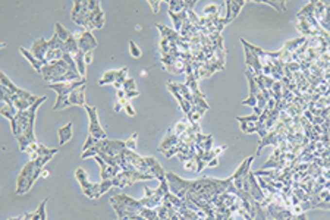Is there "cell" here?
Wrapping results in <instances>:
<instances>
[{"label": "cell", "mask_w": 330, "mask_h": 220, "mask_svg": "<svg viewBox=\"0 0 330 220\" xmlns=\"http://www.w3.org/2000/svg\"><path fill=\"white\" fill-rule=\"evenodd\" d=\"M49 173H50L49 170L43 169V172H41V178H44V179H46V178H49Z\"/></svg>", "instance_id": "obj_53"}, {"label": "cell", "mask_w": 330, "mask_h": 220, "mask_svg": "<svg viewBox=\"0 0 330 220\" xmlns=\"http://www.w3.org/2000/svg\"><path fill=\"white\" fill-rule=\"evenodd\" d=\"M47 51H49V41H46L44 38L35 40V41L33 43V46H31V53H33L40 62H43L44 65H47V60H46Z\"/></svg>", "instance_id": "obj_17"}, {"label": "cell", "mask_w": 330, "mask_h": 220, "mask_svg": "<svg viewBox=\"0 0 330 220\" xmlns=\"http://www.w3.org/2000/svg\"><path fill=\"white\" fill-rule=\"evenodd\" d=\"M94 142H96V138H94V136H91V135H88V136H87V142L84 144V147H82V150L87 152V150L90 149V147H91Z\"/></svg>", "instance_id": "obj_43"}, {"label": "cell", "mask_w": 330, "mask_h": 220, "mask_svg": "<svg viewBox=\"0 0 330 220\" xmlns=\"http://www.w3.org/2000/svg\"><path fill=\"white\" fill-rule=\"evenodd\" d=\"M19 51L22 53V56H24L27 60H30V63L33 65V68H34L37 72H40V73H41V69H43L44 63H43V62H40V60H38V59H37V57H35V56H34L30 50H25L24 47H21V49H19Z\"/></svg>", "instance_id": "obj_26"}, {"label": "cell", "mask_w": 330, "mask_h": 220, "mask_svg": "<svg viewBox=\"0 0 330 220\" xmlns=\"http://www.w3.org/2000/svg\"><path fill=\"white\" fill-rule=\"evenodd\" d=\"M144 189H145V195H144V198H141L142 205L145 208H157L164 201L166 194L169 192V184L166 179H164L160 182V186L157 189L153 191L148 186H144Z\"/></svg>", "instance_id": "obj_7"}, {"label": "cell", "mask_w": 330, "mask_h": 220, "mask_svg": "<svg viewBox=\"0 0 330 220\" xmlns=\"http://www.w3.org/2000/svg\"><path fill=\"white\" fill-rule=\"evenodd\" d=\"M168 6H169L171 12L179 14L185 9V0H171V2L168 3Z\"/></svg>", "instance_id": "obj_33"}, {"label": "cell", "mask_w": 330, "mask_h": 220, "mask_svg": "<svg viewBox=\"0 0 330 220\" xmlns=\"http://www.w3.org/2000/svg\"><path fill=\"white\" fill-rule=\"evenodd\" d=\"M139 96V91H129V93H126V99L131 102V99H134V97H138Z\"/></svg>", "instance_id": "obj_49"}, {"label": "cell", "mask_w": 330, "mask_h": 220, "mask_svg": "<svg viewBox=\"0 0 330 220\" xmlns=\"http://www.w3.org/2000/svg\"><path fill=\"white\" fill-rule=\"evenodd\" d=\"M126 80H128V69H126V68H122V69L119 70V77H118L116 83L113 84L115 88H116V90H122V85H123V83H125Z\"/></svg>", "instance_id": "obj_34"}, {"label": "cell", "mask_w": 330, "mask_h": 220, "mask_svg": "<svg viewBox=\"0 0 330 220\" xmlns=\"http://www.w3.org/2000/svg\"><path fill=\"white\" fill-rule=\"evenodd\" d=\"M178 142H179V136L175 134V131H174V128H172V129L168 131V134H166V136H164L163 142L158 145V152L163 154L164 152H168V150L172 149V147H175Z\"/></svg>", "instance_id": "obj_20"}, {"label": "cell", "mask_w": 330, "mask_h": 220, "mask_svg": "<svg viewBox=\"0 0 330 220\" xmlns=\"http://www.w3.org/2000/svg\"><path fill=\"white\" fill-rule=\"evenodd\" d=\"M123 109L126 110V113H128L129 116H135V110H134V107L131 106V103H129V102H126V103H125Z\"/></svg>", "instance_id": "obj_45"}, {"label": "cell", "mask_w": 330, "mask_h": 220, "mask_svg": "<svg viewBox=\"0 0 330 220\" xmlns=\"http://www.w3.org/2000/svg\"><path fill=\"white\" fill-rule=\"evenodd\" d=\"M168 88H169V91L175 96V99L179 102V106H181V109L184 110V113L185 115H188L190 113V110H191V104L178 93V90H176V85H175V83H168Z\"/></svg>", "instance_id": "obj_22"}, {"label": "cell", "mask_w": 330, "mask_h": 220, "mask_svg": "<svg viewBox=\"0 0 330 220\" xmlns=\"http://www.w3.org/2000/svg\"><path fill=\"white\" fill-rule=\"evenodd\" d=\"M123 150H126V141L122 139H96V142L90 147L87 152H82V159H88V157H96V156H110L116 157L119 156Z\"/></svg>", "instance_id": "obj_4"}, {"label": "cell", "mask_w": 330, "mask_h": 220, "mask_svg": "<svg viewBox=\"0 0 330 220\" xmlns=\"http://www.w3.org/2000/svg\"><path fill=\"white\" fill-rule=\"evenodd\" d=\"M110 203H112L119 220L125 219V217H131L134 214H141L142 208H145L142 205L141 200H134L125 194H115L110 198Z\"/></svg>", "instance_id": "obj_5"}, {"label": "cell", "mask_w": 330, "mask_h": 220, "mask_svg": "<svg viewBox=\"0 0 330 220\" xmlns=\"http://www.w3.org/2000/svg\"><path fill=\"white\" fill-rule=\"evenodd\" d=\"M91 62H93V51H88V53H86V63L90 65Z\"/></svg>", "instance_id": "obj_50"}, {"label": "cell", "mask_w": 330, "mask_h": 220, "mask_svg": "<svg viewBox=\"0 0 330 220\" xmlns=\"http://www.w3.org/2000/svg\"><path fill=\"white\" fill-rule=\"evenodd\" d=\"M257 3H266V5H270L273 6L276 11L279 12H285L286 11V2L285 0H256Z\"/></svg>", "instance_id": "obj_30"}, {"label": "cell", "mask_w": 330, "mask_h": 220, "mask_svg": "<svg viewBox=\"0 0 330 220\" xmlns=\"http://www.w3.org/2000/svg\"><path fill=\"white\" fill-rule=\"evenodd\" d=\"M41 75L47 81V84H57V83H69V81H78L82 77L76 68H72L69 63H66L63 59L50 62L43 66Z\"/></svg>", "instance_id": "obj_2"}, {"label": "cell", "mask_w": 330, "mask_h": 220, "mask_svg": "<svg viewBox=\"0 0 330 220\" xmlns=\"http://www.w3.org/2000/svg\"><path fill=\"white\" fill-rule=\"evenodd\" d=\"M129 50H131V56H134V57H139L141 56V50H139V47L135 44V41H129Z\"/></svg>", "instance_id": "obj_39"}, {"label": "cell", "mask_w": 330, "mask_h": 220, "mask_svg": "<svg viewBox=\"0 0 330 220\" xmlns=\"http://www.w3.org/2000/svg\"><path fill=\"white\" fill-rule=\"evenodd\" d=\"M137 141H138V134H132V135L126 139V149L135 152V150H137Z\"/></svg>", "instance_id": "obj_37"}, {"label": "cell", "mask_w": 330, "mask_h": 220, "mask_svg": "<svg viewBox=\"0 0 330 220\" xmlns=\"http://www.w3.org/2000/svg\"><path fill=\"white\" fill-rule=\"evenodd\" d=\"M318 24H320V27H321L324 31H327V33L330 34V3L327 5L326 12H324V15H323V18L318 21Z\"/></svg>", "instance_id": "obj_32"}, {"label": "cell", "mask_w": 330, "mask_h": 220, "mask_svg": "<svg viewBox=\"0 0 330 220\" xmlns=\"http://www.w3.org/2000/svg\"><path fill=\"white\" fill-rule=\"evenodd\" d=\"M250 194L259 203H263L264 198H266V192L261 189V186H260V184H259V181H257V178L253 172L250 173Z\"/></svg>", "instance_id": "obj_19"}, {"label": "cell", "mask_w": 330, "mask_h": 220, "mask_svg": "<svg viewBox=\"0 0 330 220\" xmlns=\"http://www.w3.org/2000/svg\"><path fill=\"white\" fill-rule=\"evenodd\" d=\"M78 51H79V47H78V41H76V37L72 34L69 38H68V41H65V53H69V54H72L73 57L78 54Z\"/></svg>", "instance_id": "obj_28"}, {"label": "cell", "mask_w": 330, "mask_h": 220, "mask_svg": "<svg viewBox=\"0 0 330 220\" xmlns=\"http://www.w3.org/2000/svg\"><path fill=\"white\" fill-rule=\"evenodd\" d=\"M75 59V63H76V68H78V72H79V75L82 78H86L87 75V63H86V53L84 51H78V54L73 57Z\"/></svg>", "instance_id": "obj_25"}, {"label": "cell", "mask_w": 330, "mask_h": 220, "mask_svg": "<svg viewBox=\"0 0 330 220\" xmlns=\"http://www.w3.org/2000/svg\"><path fill=\"white\" fill-rule=\"evenodd\" d=\"M289 220H308L305 213H301V214H292Z\"/></svg>", "instance_id": "obj_46"}, {"label": "cell", "mask_w": 330, "mask_h": 220, "mask_svg": "<svg viewBox=\"0 0 330 220\" xmlns=\"http://www.w3.org/2000/svg\"><path fill=\"white\" fill-rule=\"evenodd\" d=\"M219 165V160L217 159H214V160H211L210 163H208V166L207 168H214V166H217Z\"/></svg>", "instance_id": "obj_51"}, {"label": "cell", "mask_w": 330, "mask_h": 220, "mask_svg": "<svg viewBox=\"0 0 330 220\" xmlns=\"http://www.w3.org/2000/svg\"><path fill=\"white\" fill-rule=\"evenodd\" d=\"M286 68L292 72V73H295V72H299L301 70V66H299V63H296V62H289V63H286Z\"/></svg>", "instance_id": "obj_42"}, {"label": "cell", "mask_w": 330, "mask_h": 220, "mask_svg": "<svg viewBox=\"0 0 330 220\" xmlns=\"http://www.w3.org/2000/svg\"><path fill=\"white\" fill-rule=\"evenodd\" d=\"M53 156H41V157H37V160H30L21 170L18 179H17V191L15 194L17 195H21V194H27L34 182L41 176V172H43V168L47 162L52 160Z\"/></svg>", "instance_id": "obj_3"}, {"label": "cell", "mask_w": 330, "mask_h": 220, "mask_svg": "<svg viewBox=\"0 0 330 220\" xmlns=\"http://www.w3.org/2000/svg\"><path fill=\"white\" fill-rule=\"evenodd\" d=\"M54 34H56V35H57V37H59L63 43H65V41H68V38L72 35V34H70V33H69V31H68L63 25H62V24H59V22H56V25H54Z\"/></svg>", "instance_id": "obj_31"}, {"label": "cell", "mask_w": 330, "mask_h": 220, "mask_svg": "<svg viewBox=\"0 0 330 220\" xmlns=\"http://www.w3.org/2000/svg\"><path fill=\"white\" fill-rule=\"evenodd\" d=\"M72 128H73L72 122H69V123H66L65 126H62V128L57 129L59 144H60V145H63V144H66L68 141L72 139Z\"/></svg>", "instance_id": "obj_24"}, {"label": "cell", "mask_w": 330, "mask_h": 220, "mask_svg": "<svg viewBox=\"0 0 330 220\" xmlns=\"http://www.w3.org/2000/svg\"><path fill=\"white\" fill-rule=\"evenodd\" d=\"M122 109H123V106H122V104H121V103L118 102V103L115 104V112H121Z\"/></svg>", "instance_id": "obj_52"}, {"label": "cell", "mask_w": 330, "mask_h": 220, "mask_svg": "<svg viewBox=\"0 0 330 220\" xmlns=\"http://www.w3.org/2000/svg\"><path fill=\"white\" fill-rule=\"evenodd\" d=\"M81 6H82V2H81V0H76V2L73 3V9H72V17H75V15H76V14L79 12Z\"/></svg>", "instance_id": "obj_44"}, {"label": "cell", "mask_w": 330, "mask_h": 220, "mask_svg": "<svg viewBox=\"0 0 330 220\" xmlns=\"http://www.w3.org/2000/svg\"><path fill=\"white\" fill-rule=\"evenodd\" d=\"M122 90L125 91V93H129V91H137V85H135V81L132 80V78H128L125 83H123V85H122Z\"/></svg>", "instance_id": "obj_38"}, {"label": "cell", "mask_w": 330, "mask_h": 220, "mask_svg": "<svg viewBox=\"0 0 330 220\" xmlns=\"http://www.w3.org/2000/svg\"><path fill=\"white\" fill-rule=\"evenodd\" d=\"M219 6H216V5H208V6H206V9H204V15H216V14H219Z\"/></svg>", "instance_id": "obj_40"}, {"label": "cell", "mask_w": 330, "mask_h": 220, "mask_svg": "<svg viewBox=\"0 0 330 220\" xmlns=\"http://www.w3.org/2000/svg\"><path fill=\"white\" fill-rule=\"evenodd\" d=\"M166 181L169 184V191L179 198H188L191 201L200 200L211 203V200L223 192H227L233 184V178L227 179H213L208 176H201L200 179L187 181L175 175L174 172L166 173Z\"/></svg>", "instance_id": "obj_1"}, {"label": "cell", "mask_w": 330, "mask_h": 220, "mask_svg": "<svg viewBox=\"0 0 330 220\" xmlns=\"http://www.w3.org/2000/svg\"><path fill=\"white\" fill-rule=\"evenodd\" d=\"M87 80L86 78H81L78 81H69V83H57V84H47L49 88L54 90L57 93V100L56 104L53 106L54 110H62L69 107V96L72 94L73 90L86 85Z\"/></svg>", "instance_id": "obj_6"}, {"label": "cell", "mask_w": 330, "mask_h": 220, "mask_svg": "<svg viewBox=\"0 0 330 220\" xmlns=\"http://www.w3.org/2000/svg\"><path fill=\"white\" fill-rule=\"evenodd\" d=\"M87 110V115H88V119H90V126H88V131H90V135L94 136L96 139H104L107 138V134L106 131L102 128L100 125V120H99V115H97V107L96 106H86L84 107Z\"/></svg>", "instance_id": "obj_11"}, {"label": "cell", "mask_w": 330, "mask_h": 220, "mask_svg": "<svg viewBox=\"0 0 330 220\" xmlns=\"http://www.w3.org/2000/svg\"><path fill=\"white\" fill-rule=\"evenodd\" d=\"M69 106H81L86 107V85H82L76 90L72 91V94L69 96Z\"/></svg>", "instance_id": "obj_21"}, {"label": "cell", "mask_w": 330, "mask_h": 220, "mask_svg": "<svg viewBox=\"0 0 330 220\" xmlns=\"http://www.w3.org/2000/svg\"><path fill=\"white\" fill-rule=\"evenodd\" d=\"M169 17H171V18H172V21H174L175 31L181 33L184 22L188 19V11H187V9H184V11H182V12H179V14H175V12H171V11H169Z\"/></svg>", "instance_id": "obj_23"}, {"label": "cell", "mask_w": 330, "mask_h": 220, "mask_svg": "<svg viewBox=\"0 0 330 220\" xmlns=\"http://www.w3.org/2000/svg\"><path fill=\"white\" fill-rule=\"evenodd\" d=\"M103 25H104V14H103V11L100 9V11L97 12V15H96V18H94V28H96V30H102Z\"/></svg>", "instance_id": "obj_36"}, {"label": "cell", "mask_w": 330, "mask_h": 220, "mask_svg": "<svg viewBox=\"0 0 330 220\" xmlns=\"http://www.w3.org/2000/svg\"><path fill=\"white\" fill-rule=\"evenodd\" d=\"M96 159V162L99 163V166H100V173H102V181H107V179H113V178H116L121 172H122V169L121 168H113V166H110V165H107L100 156H96L94 157Z\"/></svg>", "instance_id": "obj_16"}, {"label": "cell", "mask_w": 330, "mask_h": 220, "mask_svg": "<svg viewBox=\"0 0 330 220\" xmlns=\"http://www.w3.org/2000/svg\"><path fill=\"white\" fill-rule=\"evenodd\" d=\"M185 169H187V170H195V169H197L195 162H194V160H192V162H187V163H185Z\"/></svg>", "instance_id": "obj_48"}, {"label": "cell", "mask_w": 330, "mask_h": 220, "mask_svg": "<svg viewBox=\"0 0 330 220\" xmlns=\"http://www.w3.org/2000/svg\"><path fill=\"white\" fill-rule=\"evenodd\" d=\"M305 40H307L305 37H299V38H295V40L288 41V43L283 46V49H280V60H283L285 63L292 62L294 53L305 43Z\"/></svg>", "instance_id": "obj_15"}, {"label": "cell", "mask_w": 330, "mask_h": 220, "mask_svg": "<svg viewBox=\"0 0 330 220\" xmlns=\"http://www.w3.org/2000/svg\"><path fill=\"white\" fill-rule=\"evenodd\" d=\"M190 125H191V123H188V118H185V119H182L181 122H178V123L175 125L174 131H175V134H176L178 136H181V135L190 128Z\"/></svg>", "instance_id": "obj_35"}, {"label": "cell", "mask_w": 330, "mask_h": 220, "mask_svg": "<svg viewBox=\"0 0 330 220\" xmlns=\"http://www.w3.org/2000/svg\"><path fill=\"white\" fill-rule=\"evenodd\" d=\"M9 220H19V217H12V219H9Z\"/></svg>", "instance_id": "obj_54"}, {"label": "cell", "mask_w": 330, "mask_h": 220, "mask_svg": "<svg viewBox=\"0 0 330 220\" xmlns=\"http://www.w3.org/2000/svg\"><path fill=\"white\" fill-rule=\"evenodd\" d=\"M241 43L243 46V53H245V63L246 66H248V69H251L254 72V75L259 77L263 73V65H261V60H260V56L257 51H254L251 49V43H248L246 40L241 38Z\"/></svg>", "instance_id": "obj_9"}, {"label": "cell", "mask_w": 330, "mask_h": 220, "mask_svg": "<svg viewBox=\"0 0 330 220\" xmlns=\"http://www.w3.org/2000/svg\"><path fill=\"white\" fill-rule=\"evenodd\" d=\"M245 77H246V80H248V84H250V97L246 99V100H243L242 104L250 106V107L254 109V107L257 106V94L260 93V88H259V84H257V81H256L254 72H253L251 69L246 68V70H245Z\"/></svg>", "instance_id": "obj_12"}, {"label": "cell", "mask_w": 330, "mask_h": 220, "mask_svg": "<svg viewBox=\"0 0 330 220\" xmlns=\"http://www.w3.org/2000/svg\"><path fill=\"white\" fill-rule=\"evenodd\" d=\"M156 179L153 175L141 173L138 170H122L116 178H113V186L116 188H125L128 185H132L138 181H151Z\"/></svg>", "instance_id": "obj_8"}, {"label": "cell", "mask_w": 330, "mask_h": 220, "mask_svg": "<svg viewBox=\"0 0 330 220\" xmlns=\"http://www.w3.org/2000/svg\"><path fill=\"white\" fill-rule=\"evenodd\" d=\"M75 176L79 182V185L82 186V191L88 198H100L102 197V184H93L88 181L87 173L84 172V169L78 168L75 172Z\"/></svg>", "instance_id": "obj_10"}, {"label": "cell", "mask_w": 330, "mask_h": 220, "mask_svg": "<svg viewBox=\"0 0 330 220\" xmlns=\"http://www.w3.org/2000/svg\"><path fill=\"white\" fill-rule=\"evenodd\" d=\"M211 145H213V135H207L206 141L203 142V149L206 152H210L211 150Z\"/></svg>", "instance_id": "obj_41"}, {"label": "cell", "mask_w": 330, "mask_h": 220, "mask_svg": "<svg viewBox=\"0 0 330 220\" xmlns=\"http://www.w3.org/2000/svg\"><path fill=\"white\" fill-rule=\"evenodd\" d=\"M119 70L121 69H113V70H107L104 75L102 77V80L99 81L100 85H106V84H115L118 77H119Z\"/></svg>", "instance_id": "obj_27"}, {"label": "cell", "mask_w": 330, "mask_h": 220, "mask_svg": "<svg viewBox=\"0 0 330 220\" xmlns=\"http://www.w3.org/2000/svg\"><path fill=\"white\" fill-rule=\"evenodd\" d=\"M0 84H2V87H6L12 94H15V96H18V97H21V99H25V100H28V102H31L33 104L38 100L35 96H33V94H30L28 91H25V90H22V88H19V87H17L5 73H0Z\"/></svg>", "instance_id": "obj_13"}, {"label": "cell", "mask_w": 330, "mask_h": 220, "mask_svg": "<svg viewBox=\"0 0 330 220\" xmlns=\"http://www.w3.org/2000/svg\"><path fill=\"white\" fill-rule=\"evenodd\" d=\"M76 37V41H78V47L81 51H84V53H88V51H93L96 47H97V40L96 37L93 35L91 31H82L79 34L75 35Z\"/></svg>", "instance_id": "obj_14"}, {"label": "cell", "mask_w": 330, "mask_h": 220, "mask_svg": "<svg viewBox=\"0 0 330 220\" xmlns=\"http://www.w3.org/2000/svg\"><path fill=\"white\" fill-rule=\"evenodd\" d=\"M245 3H246L245 0H236V2H233V0H227V2L225 3V5H226V18H225L226 24H229L232 19H235V18L239 15L241 8H242Z\"/></svg>", "instance_id": "obj_18"}, {"label": "cell", "mask_w": 330, "mask_h": 220, "mask_svg": "<svg viewBox=\"0 0 330 220\" xmlns=\"http://www.w3.org/2000/svg\"><path fill=\"white\" fill-rule=\"evenodd\" d=\"M175 85H176V90H178V93L192 106V103H194V100H192V93H191V90H190V87L187 85V84H178V83H175Z\"/></svg>", "instance_id": "obj_29"}, {"label": "cell", "mask_w": 330, "mask_h": 220, "mask_svg": "<svg viewBox=\"0 0 330 220\" xmlns=\"http://www.w3.org/2000/svg\"><path fill=\"white\" fill-rule=\"evenodd\" d=\"M148 5L153 8V12L154 14H157L158 12V6H160V2H153V0H150V2H148Z\"/></svg>", "instance_id": "obj_47"}]
</instances>
